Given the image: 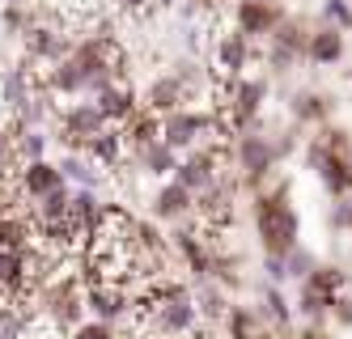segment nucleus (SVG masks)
<instances>
[{"instance_id":"nucleus-16","label":"nucleus","mask_w":352,"mask_h":339,"mask_svg":"<svg viewBox=\"0 0 352 339\" xmlns=\"http://www.w3.org/2000/svg\"><path fill=\"white\" fill-rule=\"evenodd\" d=\"M56 170H60L64 182H77V187H85V191H94L98 182H102L98 162H94V157H81V153H64V157L56 162Z\"/></svg>"},{"instance_id":"nucleus-14","label":"nucleus","mask_w":352,"mask_h":339,"mask_svg":"<svg viewBox=\"0 0 352 339\" xmlns=\"http://www.w3.org/2000/svg\"><path fill=\"white\" fill-rule=\"evenodd\" d=\"M191 208H195V195L187 187H179V182H166L153 195V212L162 221H183V217H191Z\"/></svg>"},{"instance_id":"nucleus-17","label":"nucleus","mask_w":352,"mask_h":339,"mask_svg":"<svg viewBox=\"0 0 352 339\" xmlns=\"http://www.w3.org/2000/svg\"><path fill=\"white\" fill-rule=\"evenodd\" d=\"M34 85H38V81H34L26 68H9V72H0V107L17 115V107L34 94Z\"/></svg>"},{"instance_id":"nucleus-33","label":"nucleus","mask_w":352,"mask_h":339,"mask_svg":"<svg viewBox=\"0 0 352 339\" xmlns=\"http://www.w3.org/2000/svg\"><path fill=\"white\" fill-rule=\"evenodd\" d=\"M297 339H327V335H322V331H318V327H306V331H301V335H297Z\"/></svg>"},{"instance_id":"nucleus-24","label":"nucleus","mask_w":352,"mask_h":339,"mask_svg":"<svg viewBox=\"0 0 352 339\" xmlns=\"http://www.w3.org/2000/svg\"><path fill=\"white\" fill-rule=\"evenodd\" d=\"M199 314H204V318H225V314H230V309H225V293L221 289H212V284H204V289H199Z\"/></svg>"},{"instance_id":"nucleus-10","label":"nucleus","mask_w":352,"mask_h":339,"mask_svg":"<svg viewBox=\"0 0 352 339\" xmlns=\"http://www.w3.org/2000/svg\"><path fill=\"white\" fill-rule=\"evenodd\" d=\"M94 107L102 111V119L111 127H123V123L136 115V94L128 85H107L102 94H94Z\"/></svg>"},{"instance_id":"nucleus-27","label":"nucleus","mask_w":352,"mask_h":339,"mask_svg":"<svg viewBox=\"0 0 352 339\" xmlns=\"http://www.w3.org/2000/svg\"><path fill=\"white\" fill-rule=\"evenodd\" d=\"M285 272H289V276H301V280H306V276L314 272V259H310L306 250H297V246H293V250L285 254Z\"/></svg>"},{"instance_id":"nucleus-6","label":"nucleus","mask_w":352,"mask_h":339,"mask_svg":"<svg viewBox=\"0 0 352 339\" xmlns=\"http://www.w3.org/2000/svg\"><path fill=\"white\" fill-rule=\"evenodd\" d=\"M85 309H94V318H98V322H111V327H115L119 318L136 314L128 284H102V280H89V284H85Z\"/></svg>"},{"instance_id":"nucleus-12","label":"nucleus","mask_w":352,"mask_h":339,"mask_svg":"<svg viewBox=\"0 0 352 339\" xmlns=\"http://www.w3.org/2000/svg\"><path fill=\"white\" fill-rule=\"evenodd\" d=\"M119 132H123V144L140 153V149H148L153 140H162V115H153L148 107H144V111L136 107V115H132L128 123H123Z\"/></svg>"},{"instance_id":"nucleus-18","label":"nucleus","mask_w":352,"mask_h":339,"mask_svg":"<svg viewBox=\"0 0 352 339\" xmlns=\"http://www.w3.org/2000/svg\"><path fill=\"white\" fill-rule=\"evenodd\" d=\"M123 153H128V144H123V132H119V127H102V132L85 144V157H94L98 166H119Z\"/></svg>"},{"instance_id":"nucleus-15","label":"nucleus","mask_w":352,"mask_h":339,"mask_svg":"<svg viewBox=\"0 0 352 339\" xmlns=\"http://www.w3.org/2000/svg\"><path fill=\"white\" fill-rule=\"evenodd\" d=\"M174 246H179V254L187 259V267H191L199 280L212 272V250H208V242L199 238L195 229H179V233H174Z\"/></svg>"},{"instance_id":"nucleus-3","label":"nucleus","mask_w":352,"mask_h":339,"mask_svg":"<svg viewBox=\"0 0 352 339\" xmlns=\"http://www.w3.org/2000/svg\"><path fill=\"white\" fill-rule=\"evenodd\" d=\"M102 127H111V123L102 119V111H98L94 102H72L60 115V144H68V153H81Z\"/></svg>"},{"instance_id":"nucleus-19","label":"nucleus","mask_w":352,"mask_h":339,"mask_svg":"<svg viewBox=\"0 0 352 339\" xmlns=\"http://www.w3.org/2000/svg\"><path fill=\"white\" fill-rule=\"evenodd\" d=\"M306 56H310L314 64H340V60H344V34L336 30V25H322L318 34H310Z\"/></svg>"},{"instance_id":"nucleus-23","label":"nucleus","mask_w":352,"mask_h":339,"mask_svg":"<svg viewBox=\"0 0 352 339\" xmlns=\"http://www.w3.org/2000/svg\"><path fill=\"white\" fill-rule=\"evenodd\" d=\"M30 25H34V17L21 9V5H5V9H0V30H9V34H26Z\"/></svg>"},{"instance_id":"nucleus-4","label":"nucleus","mask_w":352,"mask_h":339,"mask_svg":"<svg viewBox=\"0 0 352 339\" xmlns=\"http://www.w3.org/2000/svg\"><path fill=\"white\" fill-rule=\"evenodd\" d=\"M276 157H280V153H276V140H267L259 132H242L238 144H234V162H238V170H242V178L250 182V187H259V182L267 178Z\"/></svg>"},{"instance_id":"nucleus-9","label":"nucleus","mask_w":352,"mask_h":339,"mask_svg":"<svg viewBox=\"0 0 352 339\" xmlns=\"http://www.w3.org/2000/svg\"><path fill=\"white\" fill-rule=\"evenodd\" d=\"M56 187H64V178L56 170V162H26L17 170V191L26 195V199H43V195H52Z\"/></svg>"},{"instance_id":"nucleus-7","label":"nucleus","mask_w":352,"mask_h":339,"mask_svg":"<svg viewBox=\"0 0 352 339\" xmlns=\"http://www.w3.org/2000/svg\"><path fill=\"white\" fill-rule=\"evenodd\" d=\"M234 21H238V34H246V39H263V34H272L276 25L285 21V9L276 5V0H238Z\"/></svg>"},{"instance_id":"nucleus-11","label":"nucleus","mask_w":352,"mask_h":339,"mask_svg":"<svg viewBox=\"0 0 352 339\" xmlns=\"http://www.w3.org/2000/svg\"><path fill=\"white\" fill-rule=\"evenodd\" d=\"M246 60H250V39L246 34H221L217 39V72L221 76H230V81H238L242 76V68H246Z\"/></svg>"},{"instance_id":"nucleus-31","label":"nucleus","mask_w":352,"mask_h":339,"mask_svg":"<svg viewBox=\"0 0 352 339\" xmlns=\"http://www.w3.org/2000/svg\"><path fill=\"white\" fill-rule=\"evenodd\" d=\"M331 221H336V225H344V229L352 225V199H344V204L336 208V217H331Z\"/></svg>"},{"instance_id":"nucleus-5","label":"nucleus","mask_w":352,"mask_h":339,"mask_svg":"<svg viewBox=\"0 0 352 339\" xmlns=\"http://www.w3.org/2000/svg\"><path fill=\"white\" fill-rule=\"evenodd\" d=\"M310 166H314V174L322 178V187L331 191V195H348L352 191V153H340V149H331V144H322V140H314L310 144Z\"/></svg>"},{"instance_id":"nucleus-32","label":"nucleus","mask_w":352,"mask_h":339,"mask_svg":"<svg viewBox=\"0 0 352 339\" xmlns=\"http://www.w3.org/2000/svg\"><path fill=\"white\" fill-rule=\"evenodd\" d=\"M119 5H123V9H132V13H140V9L153 5V0H119Z\"/></svg>"},{"instance_id":"nucleus-22","label":"nucleus","mask_w":352,"mask_h":339,"mask_svg":"<svg viewBox=\"0 0 352 339\" xmlns=\"http://www.w3.org/2000/svg\"><path fill=\"white\" fill-rule=\"evenodd\" d=\"M293 115H297L301 123L322 119V115H327V98H318V94H297V98H293Z\"/></svg>"},{"instance_id":"nucleus-26","label":"nucleus","mask_w":352,"mask_h":339,"mask_svg":"<svg viewBox=\"0 0 352 339\" xmlns=\"http://www.w3.org/2000/svg\"><path fill=\"white\" fill-rule=\"evenodd\" d=\"M322 17L336 21V30H352V5H348V0H327Z\"/></svg>"},{"instance_id":"nucleus-29","label":"nucleus","mask_w":352,"mask_h":339,"mask_svg":"<svg viewBox=\"0 0 352 339\" xmlns=\"http://www.w3.org/2000/svg\"><path fill=\"white\" fill-rule=\"evenodd\" d=\"M263 272H267V280H289V272H285V254H267V259H263Z\"/></svg>"},{"instance_id":"nucleus-2","label":"nucleus","mask_w":352,"mask_h":339,"mask_svg":"<svg viewBox=\"0 0 352 339\" xmlns=\"http://www.w3.org/2000/svg\"><path fill=\"white\" fill-rule=\"evenodd\" d=\"M344 284H348V280H344L340 267H314L306 280H301V301H297L301 314L318 322L327 309H331V305L344 297Z\"/></svg>"},{"instance_id":"nucleus-34","label":"nucleus","mask_w":352,"mask_h":339,"mask_svg":"<svg viewBox=\"0 0 352 339\" xmlns=\"http://www.w3.org/2000/svg\"><path fill=\"white\" fill-rule=\"evenodd\" d=\"M0 5H21V0H0Z\"/></svg>"},{"instance_id":"nucleus-20","label":"nucleus","mask_w":352,"mask_h":339,"mask_svg":"<svg viewBox=\"0 0 352 339\" xmlns=\"http://www.w3.org/2000/svg\"><path fill=\"white\" fill-rule=\"evenodd\" d=\"M225 322H230V339H272L267 322L246 305H234L230 314H225Z\"/></svg>"},{"instance_id":"nucleus-25","label":"nucleus","mask_w":352,"mask_h":339,"mask_svg":"<svg viewBox=\"0 0 352 339\" xmlns=\"http://www.w3.org/2000/svg\"><path fill=\"white\" fill-rule=\"evenodd\" d=\"M263 314L272 318V327H289V301L276 293V289H267L263 293Z\"/></svg>"},{"instance_id":"nucleus-30","label":"nucleus","mask_w":352,"mask_h":339,"mask_svg":"<svg viewBox=\"0 0 352 339\" xmlns=\"http://www.w3.org/2000/svg\"><path fill=\"white\" fill-rule=\"evenodd\" d=\"M331 309H336V318H340L344 327H352V297H340V301H336Z\"/></svg>"},{"instance_id":"nucleus-1","label":"nucleus","mask_w":352,"mask_h":339,"mask_svg":"<svg viewBox=\"0 0 352 339\" xmlns=\"http://www.w3.org/2000/svg\"><path fill=\"white\" fill-rule=\"evenodd\" d=\"M255 229L267 254H289L297 246V212L289 204V187H276L255 199Z\"/></svg>"},{"instance_id":"nucleus-28","label":"nucleus","mask_w":352,"mask_h":339,"mask_svg":"<svg viewBox=\"0 0 352 339\" xmlns=\"http://www.w3.org/2000/svg\"><path fill=\"white\" fill-rule=\"evenodd\" d=\"M72 339H119V335H115L111 322H98L94 318V322H81L77 331H72Z\"/></svg>"},{"instance_id":"nucleus-8","label":"nucleus","mask_w":352,"mask_h":339,"mask_svg":"<svg viewBox=\"0 0 352 339\" xmlns=\"http://www.w3.org/2000/svg\"><path fill=\"white\" fill-rule=\"evenodd\" d=\"M21 43H26V56L38 60V64H60V60H68V51H72V43L56 30V25H38V21L21 34Z\"/></svg>"},{"instance_id":"nucleus-21","label":"nucleus","mask_w":352,"mask_h":339,"mask_svg":"<svg viewBox=\"0 0 352 339\" xmlns=\"http://www.w3.org/2000/svg\"><path fill=\"white\" fill-rule=\"evenodd\" d=\"M140 166H144V174L166 178V174L179 170V153H174L170 144H162V140H153L148 149H140Z\"/></svg>"},{"instance_id":"nucleus-13","label":"nucleus","mask_w":352,"mask_h":339,"mask_svg":"<svg viewBox=\"0 0 352 339\" xmlns=\"http://www.w3.org/2000/svg\"><path fill=\"white\" fill-rule=\"evenodd\" d=\"M191 94L183 89V81H179V76H157V81L153 85H148V111H153V115H170V111H183V102H187Z\"/></svg>"}]
</instances>
